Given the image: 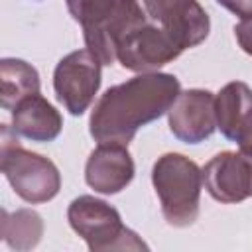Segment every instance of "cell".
Returning a JSON list of instances; mask_svg holds the SVG:
<instances>
[{"instance_id": "obj_1", "label": "cell", "mask_w": 252, "mask_h": 252, "mask_svg": "<svg viewBox=\"0 0 252 252\" xmlns=\"http://www.w3.org/2000/svg\"><path fill=\"white\" fill-rule=\"evenodd\" d=\"M181 93V83L171 73H140L114 85L96 100L89 132L98 144L128 146L146 124L167 114Z\"/></svg>"}, {"instance_id": "obj_2", "label": "cell", "mask_w": 252, "mask_h": 252, "mask_svg": "<svg viewBox=\"0 0 252 252\" xmlns=\"http://www.w3.org/2000/svg\"><path fill=\"white\" fill-rule=\"evenodd\" d=\"M152 183L167 224L185 228L199 217L203 169L183 154H163L152 167Z\"/></svg>"}, {"instance_id": "obj_3", "label": "cell", "mask_w": 252, "mask_h": 252, "mask_svg": "<svg viewBox=\"0 0 252 252\" xmlns=\"http://www.w3.org/2000/svg\"><path fill=\"white\" fill-rule=\"evenodd\" d=\"M0 167L14 193L26 203H47L61 189V173L57 165L41 154L22 148L18 134L8 124H2Z\"/></svg>"}, {"instance_id": "obj_4", "label": "cell", "mask_w": 252, "mask_h": 252, "mask_svg": "<svg viewBox=\"0 0 252 252\" xmlns=\"http://www.w3.org/2000/svg\"><path fill=\"white\" fill-rule=\"evenodd\" d=\"M67 220L93 252L148 250V244L122 222L120 213L98 197L79 195L73 199L67 209Z\"/></svg>"}, {"instance_id": "obj_5", "label": "cell", "mask_w": 252, "mask_h": 252, "mask_svg": "<svg viewBox=\"0 0 252 252\" xmlns=\"http://www.w3.org/2000/svg\"><path fill=\"white\" fill-rule=\"evenodd\" d=\"M100 69L102 63L89 49L71 51L57 63L53 71V91L69 114L81 116L91 106L100 89Z\"/></svg>"}, {"instance_id": "obj_6", "label": "cell", "mask_w": 252, "mask_h": 252, "mask_svg": "<svg viewBox=\"0 0 252 252\" xmlns=\"http://www.w3.org/2000/svg\"><path fill=\"white\" fill-rule=\"evenodd\" d=\"M183 49L150 18L134 26L118 43L116 61L134 73H152L171 63Z\"/></svg>"}, {"instance_id": "obj_7", "label": "cell", "mask_w": 252, "mask_h": 252, "mask_svg": "<svg viewBox=\"0 0 252 252\" xmlns=\"http://www.w3.org/2000/svg\"><path fill=\"white\" fill-rule=\"evenodd\" d=\"M146 14L183 51L203 43L211 32V20L197 0H142Z\"/></svg>"}, {"instance_id": "obj_8", "label": "cell", "mask_w": 252, "mask_h": 252, "mask_svg": "<svg viewBox=\"0 0 252 252\" xmlns=\"http://www.w3.org/2000/svg\"><path fill=\"white\" fill-rule=\"evenodd\" d=\"M171 134L183 144H201L217 130L215 94L207 89L181 91L167 110Z\"/></svg>"}, {"instance_id": "obj_9", "label": "cell", "mask_w": 252, "mask_h": 252, "mask_svg": "<svg viewBox=\"0 0 252 252\" xmlns=\"http://www.w3.org/2000/svg\"><path fill=\"white\" fill-rule=\"evenodd\" d=\"M207 193L219 203H240L252 197V156L244 152H220L203 167Z\"/></svg>"}, {"instance_id": "obj_10", "label": "cell", "mask_w": 252, "mask_h": 252, "mask_svg": "<svg viewBox=\"0 0 252 252\" xmlns=\"http://www.w3.org/2000/svg\"><path fill=\"white\" fill-rule=\"evenodd\" d=\"M134 173V159L128 146L122 144H98L85 163L87 185L102 195H116L126 189L132 183Z\"/></svg>"}, {"instance_id": "obj_11", "label": "cell", "mask_w": 252, "mask_h": 252, "mask_svg": "<svg viewBox=\"0 0 252 252\" xmlns=\"http://www.w3.org/2000/svg\"><path fill=\"white\" fill-rule=\"evenodd\" d=\"M63 128L59 110L39 93L26 96L12 108V130L32 142H53Z\"/></svg>"}, {"instance_id": "obj_12", "label": "cell", "mask_w": 252, "mask_h": 252, "mask_svg": "<svg viewBox=\"0 0 252 252\" xmlns=\"http://www.w3.org/2000/svg\"><path fill=\"white\" fill-rule=\"evenodd\" d=\"M146 18L148 14L140 8L138 0H116L114 12L108 22L94 35L87 37L85 45L102 65H112L116 61L118 43L134 26H138Z\"/></svg>"}, {"instance_id": "obj_13", "label": "cell", "mask_w": 252, "mask_h": 252, "mask_svg": "<svg viewBox=\"0 0 252 252\" xmlns=\"http://www.w3.org/2000/svg\"><path fill=\"white\" fill-rule=\"evenodd\" d=\"M252 108V89L242 81L226 83L219 94L215 96V110H217V128L220 134L236 142L242 122Z\"/></svg>"}, {"instance_id": "obj_14", "label": "cell", "mask_w": 252, "mask_h": 252, "mask_svg": "<svg viewBox=\"0 0 252 252\" xmlns=\"http://www.w3.org/2000/svg\"><path fill=\"white\" fill-rule=\"evenodd\" d=\"M39 93V73L24 59L4 57L0 61V106L12 110L26 96Z\"/></svg>"}, {"instance_id": "obj_15", "label": "cell", "mask_w": 252, "mask_h": 252, "mask_svg": "<svg viewBox=\"0 0 252 252\" xmlns=\"http://www.w3.org/2000/svg\"><path fill=\"white\" fill-rule=\"evenodd\" d=\"M0 234L8 248L18 252L32 250L39 244L43 236V220L39 213L32 209H18L14 213L2 209Z\"/></svg>"}, {"instance_id": "obj_16", "label": "cell", "mask_w": 252, "mask_h": 252, "mask_svg": "<svg viewBox=\"0 0 252 252\" xmlns=\"http://www.w3.org/2000/svg\"><path fill=\"white\" fill-rule=\"evenodd\" d=\"M71 18L83 28V39L94 35L112 16L116 0H65Z\"/></svg>"}, {"instance_id": "obj_17", "label": "cell", "mask_w": 252, "mask_h": 252, "mask_svg": "<svg viewBox=\"0 0 252 252\" xmlns=\"http://www.w3.org/2000/svg\"><path fill=\"white\" fill-rule=\"evenodd\" d=\"M234 35H236V41L242 47V51H246L248 55H252V18L240 20L234 26Z\"/></svg>"}, {"instance_id": "obj_18", "label": "cell", "mask_w": 252, "mask_h": 252, "mask_svg": "<svg viewBox=\"0 0 252 252\" xmlns=\"http://www.w3.org/2000/svg\"><path fill=\"white\" fill-rule=\"evenodd\" d=\"M236 144H238L240 152L252 156V108H250V112L246 114V118L242 122V128H240V134L236 138Z\"/></svg>"}, {"instance_id": "obj_19", "label": "cell", "mask_w": 252, "mask_h": 252, "mask_svg": "<svg viewBox=\"0 0 252 252\" xmlns=\"http://www.w3.org/2000/svg\"><path fill=\"white\" fill-rule=\"evenodd\" d=\"M217 2L234 16H238L240 20L252 18V0H217Z\"/></svg>"}]
</instances>
